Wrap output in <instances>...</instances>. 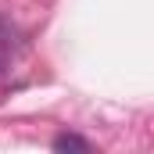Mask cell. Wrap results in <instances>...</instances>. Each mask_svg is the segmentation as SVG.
Returning a JSON list of instances; mask_svg holds the SVG:
<instances>
[{
	"label": "cell",
	"instance_id": "1",
	"mask_svg": "<svg viewBox=\"0 0 154 154\" xmlns=\"http://www.w3.org/2000/svg\"><path fill=\"white\" fill-rule=\"evenodd\" d=\"M54 151H61V154H90V140H82L75 133H61V136H54Z\"/></svg>",
	"mask_w": 154,
	"mask_h": 154
}]
</instances>
